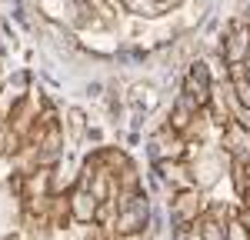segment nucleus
I'll return each mask as SVG.
<instances>
[{
  "label": "nucleus",
  "instance_id": "1",
  "mask_svg": "<svg viewBox=\"0 0 250 240\" xmlns=\"http://www.w3.org/2000/svg\"><path fill=\"white\" fill-rule=\"evenodd\" d=\"M230 240H250V237H247V234H244V230H240V227H237V230H233V237H230Z\"/></svg>",
  "mask_w": 250,
  "mask_h": 240
}]
</instances>
